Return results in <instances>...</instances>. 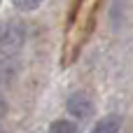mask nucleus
I'll return each mask as SVG.
<instances>
[{
    "label": "nucleus",
    "instance_id": "f03ea898",
    "mask_svg": "<svg viewBox=\"0 0 133 133\" xmlns=\"http://www.w3.org/2000/svg\"><path fill=\"white\" fill-rule=\"evenodd\" d=\"M68 112L72 117H77V119H89L94 115V103L84 91H75L68 98Z\"/></svg>",
    "mask_w": 133,
    "mask_h": 133
},
{
    "label": "nucleus",
    "instance_id": "423d86ee",
    "mask_svg": "<svg viewBox=\"0 0 133 133\" xmlns=\"http://www.w3.org/2000/svg\"><path fill=\"white\" fill-rule=\"evenodd\" d=\"M7 115V103H5V98L0 96V122H2V117Z\"/></svg>",
    "mask_w": 133,
    "mask_h": 133
},
{
    "label": "nucleus",
    "instance_id": "39448f33",
    "mask_svg": "<svg viewBox=\"0 0 133 133\" xmlns=\"http://www.w3.org/2000/svg\"><path fill=\"white\" fill-rule=\"evenodd\" d=\"M14 7H16V9H37L40 2H37V0H16Z\"/></svg>",
    "mask_w": 133,
    "mask_h": 133
},
{
    "label": "nucleus",
    "instance_id": "0eeeda50",
    "mask_svg": "<svg viewBox=\"0 0 133 133\" xmlns=\"http://www.w3.org/2000/svg\"><path fill=\"white\" fill-rule=\"evenodd\" d=\"M0 133H5V131H2V126H0Z\"/></svg>",
    "mask_w": 133,
    "mask_h": 133
},
{
    "label": "nucleus",
    "instance_id": "7ed1b4c3",
    "mask_svg": "<svg viewBox=\"0 0 133 133\" xmlns=\"http://www.w3.org/2000/svg\"><path fill=\"white\" fill-rule=\"evenodd\" d=\"M119 129H122V122L117 117H103L91 129V133H119Z\"/></svg>",
    "mask_w": 133,
    "mask_h": 133
},
{
    "label": "nucleus",
    "instance_id": "20e7f679",
    "mask_svg": "<svg viewBox=\"0 0 133 133\" xmlns=\"http://www.w3.org/2000/svg\"><path fill=\"white\" fill-rule=\"evenodd\" d=\"M49 133H79V126L75 122H70V119H56L51 124Z\"/></svg>",
    "mask_w": 133,
    "mask_h": 133
},
{
    "label": "nucleus",
    "instance_id": "f257e3e1",
    "mask_svg": "<svg viewBox=\"0 0 133 133\" xmlns=\"http://www.w3.org/2000/svg\"><path fill=\"white\" fill-rule=\"evenodd\" d=\"M26 28L19 21H2L0 23V51L2 54H16L23 47Z\"/></svg>",
    "mask_w": 133,
    "mask_h": 133
}]
</instances>
